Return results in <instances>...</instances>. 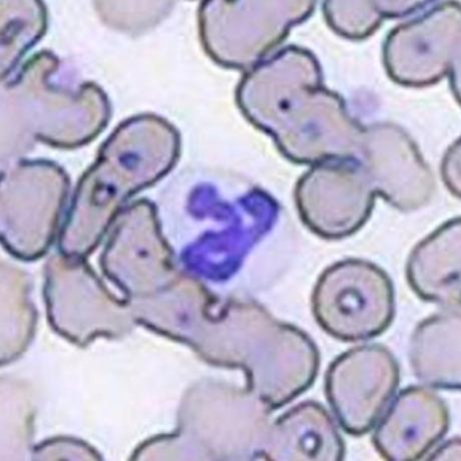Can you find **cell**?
<instances>
[{
    "label": "cell",
    "instance_id": "1",
    "mask_svg": "<svg viewBox=\"0 0 461 461\" xmlns=\"http://www.w3.org/2000/svg\"><path fill=\"white\" fill-rule=\"evenodd\" d=\"M315 78L312 60L303 77H294L288 51L248 77L239 93L248 119L269 132L281 152L297 163L342 158L353 146L352 129L339 106L310 91Z\"/></svg>",
    "mask_w": 461,
    "mask_h": 461
},
{
    "label": "cell",
    "instance_id": "2",
    "mask_svg": "<svg viewBox=\"0 0 461 461\" xmlns=\"http://www.w3.org/2000/svg\"><path fill=\"white\" fill-rule=\"evenodd\" d=\"M180 152L178 132L161 119L148 115L122 125L110 140L103 161L83 185L72 221L95 216V237L131 194L161 179ZM88 217V220H90Z\"/></svg>",
    "mask_w": 461,
    "mask_h": 461
},
{
    "label": "cell",
    "instance_id": "3",
    "mask_svg": "<svg viewBox=\"0 0 461 461\" xmlns=\"http://www.w3.org/2000/svg\"><path fill=\"white\" fill-rule=\"evenodd\" d=\"M316 321L343 341L374 339L394 316L392 280L378 266L348 259L330 266L318 279L312 295Z\"/></svg>",
    "mask_w": 461,
    "mask_h": 461
},
{
    "label": "cell",
    "instance_id": "4",
    "mask_svg": "<svg viewBox=\"0 0 461 461\" xmlns=\"http://www.w3.org/2000/svg\"><path fill=\"white\" fill-rule=\"evenodd\" d=\"M399 383L397 363L383 346H361L330 366L326 394L341 427L353 436L375 428Z\"/></svg>",
    "mask_w": 461,
    "mask_h": 461
},
{
    "label": "cell",
    "instance_id": "5",
    "mask_svg": "<svg viewBox=\"0 0 461 461\" xmlns=\"http://www.w3.org/2000/svg\"><path fill=\"white\" fill-rule=\"evenodd\" d=\"M296 202L301 217L312 232L325 239H341L365 223L372 194L357 167L330 158L300 180Z\"/></svg>",
    "mask_w": 461,
    "mask_h": 461
},
{
    "label": "cell",
    "instance_id": "6",
    "mask_svg": "<svg viewBox=\"0 0 461 461\" xmlns=\"http://www.w3.org/2000/svg\"><path fill=\"white\" fill-rule=\"evenodd\" d=\"M279 3H206L201 33L212 59L230 67L250 64L282 37L303 14H278Z\"/></svg>",
    "mask_w": 461,
    "mask_h": 461
},
{
    "label": "cell",
    "instance_id": "7",
    "mask_svg": "<svg viewBox=\"0 0 461 461\" xmlns=\"http://www.w3.org/2000/svg\"><path fill=\"white\" fill-rule=\"evenodd\" d=\"M422 388L419 407L413 405L414 387L402 390L385 414L381 415L375 433V446L389 460H418L445 437L448 411L440 398Z\"/></svg>",
    "mask_w": 461,
    "mask_h": 461
},
{
    "label": "cell",
    "instance_id": "8",
    "mask_svg": "<svg viewBox=\"0 0 461 461\" xmlns=\"http://www.w3.org/2000/svg\"><path fill=\"white\" fill-rule=\"evenodd\" d=\"M460 223L451 221L416 246L407 280L421 299L460 310Z\"/></svg>",
    "mask_w": 461,
    "mask_h": 461
},
{
    "label": "cell",
    "instance_id": "9",
    "mask_svg": "<svg viewBox=\"0 0 461 461\" xmlns=\"http://www.w3.org/2000/svg\"><path fill=\"white\" fill-rule=\"evenodd\" d=\"M369 157L385 197L399 207L412 208L428 198L429 174L409 140L397 132L371 134Z\"/></svg>",
    "mask_w": 461,
    "mask_h": 461
},
{
    "label": "cell",
    "instance_id": "10",
    "mask_svg": "<svg viewBox=\"0 0 461 461\" xmlns=\"http://www.w3.org/2000/svg\"><path fill=\"white\" fill-rule=\"evenodd\" d=\"M411 361L416 376L437 388H445L441 368L460 387V312L448 309L422 321L411 341Z\"/></svg>",
    "mask_w": 461,
    "mask_h": 461
}]
</instances>
